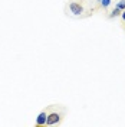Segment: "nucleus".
<instances>
[{
	"label": "nucleus",
	"instance_id": "f03ea898",
	"mask_svg": "<svg viewBox=\"0 0 125 127\" xmlns=\"http://www.w3.org/2000/svg\"><path fill=\"white\" fill-rule=\"evenodd\" d=\"M61 120H62V114L53 111V113H49V114H47L46 124H47V126H53V124H58Z\"/></svg>",
	"mask_w": 125,
	"mask_h": 127
},
{
	"label": "nucleus",
	"instance_id": "423d86ee",
	"mask_svg": "<svg viewBox=\"0 0 125 127\" xmlns=\"http://www.w3.org/2000/svg\"><path fill=\"white\" fill-rule=\"evenodd\" d=\"M115 7L121 9V10H125V0H118L117 4H115Z\"/></svg>",
	"mask_w": 125,
	"mask_h": 127
},
{
	"label": "nucleus",
	"instance_id": "0eeeda50",
	"mask_svg": "<svg viewBox=\"0 0 125 127\" xmlns=\"http://www.w3.org/2000/svg\"><path fill=\"white\" fill-rule=\"evenodd\" d=\"M119 17L122 19V22L125 23V10H122V12H121V16H119Z\"/></svg>",
	"mask_w": 125,
	"mask_h": 127
},
{
	"label": "nucleus",
	"instance_id": "20e7f679",
	"mask_svg": "<svg viewBox=\"0 0 125 127\" xmlns=\"http://www.w3.org/2000/svg\"><path fill=\"white\" fill-rule=\"evenodd\" d=\"M112 3L114 0H96V4L99 6V9H104V10H108Z\"/></svg>",
	"mask_w": 125,
	"mask_h": 127
},
{
	"label": "nucleus",
	"instance_id": "7ed1b4c3",
	"mask_svg": "<svg viewBox=\"0 0 125 127\" xmlns=\"http://www.w3.org/2000/svg\"><path fill=\"white\" fill-rule=\"evenodd\" d=\"M46 119H47V113L40 111L39 116L36 117V126H46Z\"/></svg>",
	"mask_w": 125,
	"mask_h": 127
},
{
	"label": "nucleus",
	"instance_id": "39448f33",
	"mask_svg": "<svg viewBox=\"0 0 125 127\" xmlns=\"http://www.w3.org/2000/svg\"><path fill=\"white\" fill-rule=\"evenodd\" d=\"M121 12H122L121 9L114 7V9H112V10L109 12V15H108V17H109V19H114V17H119V16H121Z\"/></svg>",
	"mask_w": 125,
	"mask_h": 127
},
{
	"label": "nucleus",
	"instance_id": "f257e3e1",
	"mask_svg": "<svg viewBox=\"0 0 125 127\" xmlns=\"http://www.w3.org/2000/svg\"><path fill=\"white\" fill-rule=\"evenodd\" d=\"M86 0H70L68 3V9H69V13L72 16H85V15H91L94 9L88 7V4L85 3Z\"/></svg>",
	"mask_w": 125,
	"mask_h": 127
}]
</instances>
